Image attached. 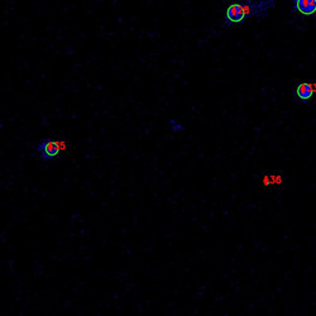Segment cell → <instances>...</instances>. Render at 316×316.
Instances as JSON below:
<instances>
[{"instance_id":"cell-1","label":"cell","mask_w":316,"mask_h":316,"mask_svg":"<svg viewBox=\"0 0 316 316\" xmlns=\"http://www.w3.org/2000/svg\"><path fill=\"white\" fill-rule=\"evenodd\" d=\"M68 147L66 140L44 139L37 146V152L43 159H52L56 158L61 152H65Z\"/></svg>"},{"instance_id":"cell-2","label":"cell","mask_w":316,"mask_h":316,"mask_svg":"<svg viewBox=\"0 0 316 316\" xmlns=\"http://www.w3.org/2000/svg\"><path fill=\"white\" fill-rule=\"evenodd\" d=\"M226 17L230 22H240L245 18V10L242 5L239 4H233L226 10Z\"/></svg>"},{"instance_id":"cell-3","label":"cell","mask_w":316,"mask_h":316,"mask_svg":"<svg viewBox=\"0 0 316 316\" xmlns=\"http://www.w3.org/2000/svg\"><path fill=\"white\" fill-rule=\"evenodd\" d=\"M296 8L305 16H311L316 12V0H296Z\"/></svg>"},{"instance_id":"cell-4","label":"cell","mask_w":316,"mask_h":316,"mask_svg":"<svg viewBox=\"0 0 316 316\" xmlns=\"http://www.w3.org/2000/svg\"><path fill=\"white\" fill-rule=\"evenodd\" d=\"M296 94H297V96L301 100L311 99V96L314 94V86L310 84H306V82H302L296 89Z\"/></svg>"}]
</instances>
